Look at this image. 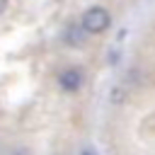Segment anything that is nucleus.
Returning <instances> with one entry per match:
<instances>
[{
  "instance_id": "obj_1",
  "label": "nucleus",
  "mask_w": 155,
  "mask_h": 155,
  "mask_svg": "<svg viewBox=\"0 0 155 155\" xmlns=\"http://www.w3.org/2000/svg\"><path fill=\"white\" fill-rule=\"evenodd\" d=\"M80 27L87 31V34H104L109 27H111V15L107 7L102 5H92L82 12L80 17Z\"/></svg>"
},
{
  "instance_id": "obj_2",
  "label": "nucleus",
  "mask_w": 155,
  "mask_h": 155,
  "mask_svg": "<svg viewBox=\"0 0 155 155\" xmlns=\"http://www.w3.org/2000/svg\"><path fill=\"white\" fill-rule=\"evenodd\" d=\"M82 70H78V68H65L61 75H58V87L63 90V92H78L80 87H82Z\"/></svg>"
},
{
  "instance_id": "obj_4",
  "label": "nucleus",
  "mask_w": 155,
  "mask_h": 155,
  "mask_svg": "<svg viewBox=\"0 0 155 155\" xmlns=\"http://www.w3.org/2000/svg\"><path fill=\"white\" fill-rule=\"evenodd\" d=\"M7 10V0H0V12H5Z\"/></svg>"
},
{
  "instance_id": "obj_3",
  "label": "nucleus",
  "mask_w": 155,
  "mask_h": 155,
  "mask_svg": "<svg viewBox=\"0 0 155 155\" xmlns=\"http://www.w3.org/2000/svg\"><path fill=\"white\" fill-rule=\"evenodd\" d=\"M85 29L82 27H68L65 29V41L70 44V46H82L85 44Z\"/></svg>"
}]
</instances>
